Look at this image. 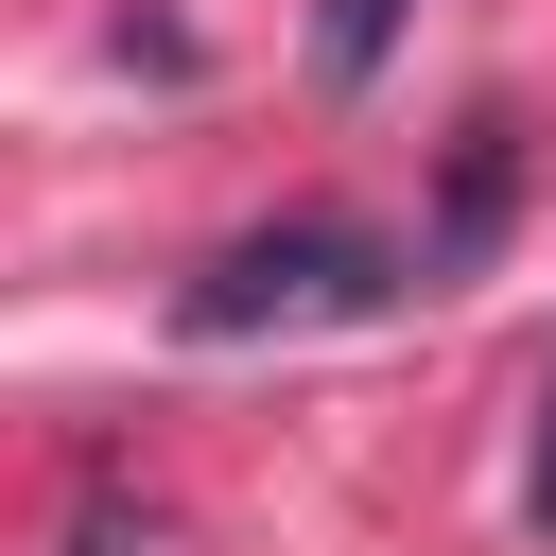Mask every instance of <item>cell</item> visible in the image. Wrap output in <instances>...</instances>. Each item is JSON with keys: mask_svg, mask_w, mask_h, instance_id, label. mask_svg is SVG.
I'll use <instances>...</instances> for the list:
<instances>
[{"mask_svg": "<svg viewBox=\"0 0 556 556\" xmlns=\"http://www.w3.org/2000/svg\"><path fill=\"white\" fill-rule=\"evenodd\" d=\"M504 208H521V139L469 122V139H452V191H434V226H417V295H434V278H486Z\"/></svg>", "mask_w": 556, "mask_h": 556, "instance_id": "obj_2", "label": "cell"}, {"mask_svg": "<svg viewBox=\"0 0 556 556\" xmlns=\"http://www.w3.org/2000/svg\"><path fill=\"white\" fill-rule=\"evenodd\" d=\"M539 521H556V434H539Z\"/></svg>", "mask_w": 556, "mask_h": 556, "instance_id": "obj_4", "label": "cell"}, {"mask_svg": "<svg viewBox=\"0 0 556 556\" xmlns=\"http://www.w3.org/2000/svg\"><path fill=\"white\" fill-rule=\"evenodd\" d=\"M382 52H400V0H330V17H313V70H330V87H365Z\"/></svg>", "mask_w": 556, "mask_h": 556, "instance_id": "obj_3", "label": "cell"}, {"mask_svg": "<svg viewBox=\"0 0 556 556\" xmlns=\"http://www.w3.org/2000/svg\"><path fill=\"white\" fill-rule=\"evenodd\" d=\"M400 278H417L400 243H365V226L295 208V226H243L208 278H174V330H191V348H261V330H330V313H382Z\"/></svg>", "mask_w": 556, "mask_h": 556, "instance_id": "obj_1", "label": "cell"}]
</instances>
